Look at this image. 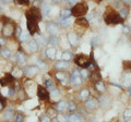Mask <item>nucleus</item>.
Listing matches in <instances>:
<instances>
[{"mask_svg": "<svg viewBox=\"0 0 131 122\" xmlns=\"http://www.w3.org/2000/svg\"><path fill=\"white\" fill-rule=\"evenodd\" d=\"M104 21L107 25H117V24H121L124 20L120 18L118 12L113 10V8H107L104 14Z\"/></svg>", "mask_w": 131, "mask_h": 122, "instance_id": "nucleus-1", "label": "nucleus"}, {"mask_svg": "<svg viewBox=\"0 0 131 122\" xmlns=\"http://www.w3.org/2000/svg\"><path fill=\"white\" fill-rule=\"evenodd\" d=\"M3 25H2V30H1V33H2V36L5 38H9V37H12L14 34H15V30H16V26L15 24L9 20L7 17H3Z\"/></svg>", "mask_w": 131, "mask_h": 122, "instance_id": "nucleus-2", "label": "nucleus"}, {"mask_svg": "<svg viewBox=\"0 0 131 122\" xmlns=\"http://www.w3.org/2000/svg\"><path fill=\"white\" fill-rule=\"evenodd\" d=\"M89 11V7L85 2H78L75 6L72 7L71 12H72V17L74 18H81L85 15Z\"/></svg>", "mask_w": 131, "mask_h": 122, "instance_id": "nucleus-3", "label": "nucleus"}, {"mask_svg": "<svg viewBox=\"0 0 131 122\" xmlns=\"http://www.w3.org/2000/svg\"><path fill=\"white\" fill-rule=\"evenodd\" d=\"M26 26L28 30V33L31 35H34L38 32V21L35 18H33L32 15L26 12Z\"/></svg>", "mask_w": 131, "mask_h": 122, "instance_id": "nucleus-4", "label": "nucleus"}, {"mask_svg": "<svg viewBox=\"0 0 131 122\" xmlns=\"http://www.w3.org/2000/svg\"><path fill=\"white\" fill-rule=\"evenodd\" d=\"M90 62H91V58H89L88 56H85L83 54L77 55L74 57V63L82 69H88L90 66Z\"/></svg>", "mask_w": 131, "mask_h": 122, "instance_id": "nucleus-5", "label": "nucleus"}, {"mask_svg": "<svg viewBox=\"0 0 131 122\" xmlns=\"http://www.w3.org/2000/svg\"><path fill=\"white\" fill-rule=\"evenodd\" d=\"M69 81L72 86H79V85L82 84V78H81V74H80V71L74 69L72 72L70 76H69Z\"/></svg>", "mask_w": 131, "mask_h": 122, "instance_id": "nucleus-6", "label": "nucleus"}, {"mask_svg": "<svg viewBox=\"0 0 131 122\" xmlns=\"http://www.w3.org/2000/svg\"><path fill=\"white\" fill-rule=\"evenodd\" d=\"M46 31L50 35H58L59 32H60L59 24L56 23V22H52V21L47 22V24H46Z\"/></svg>", "mask_w": 131, "mask_h": 122, "instance_id": "nucleus-7", "label": "nucleus"}, {"mask_svg": "<svg viewBox=\"0 0 131 122\" xmlns=\"http://www.w3.org/2000/svg\"><path fill=\"white\" fill-rule=\"evenodd\" d=\"M37 97L39 100H48L50 98V96H49V92L46 89L45 86H42V85H38L37 86Z\"/></svg>", "mask_w": 131, "mask_h": 122, "instance_id": "nucleus-8", "label": "nucleus"}, {"mask_svg": "<svg viewBox=\"0 0 131 122\" xmlns=\"http://www.w3.org/2000/svg\"><path fill=\"white\" fill-rule=\"evenodd\" d=\"M67 39H68V43L70 44L71 47H77L80 43V37L78 36V34H75L74 32H71L67 35Z\"/></svg>", "mask_w": 131, "mask_h": 122, "instance_id": "nucleus-9", "label": "nucleus"}, {"mask_svg": "<svg viewBox=\"0 0 131 122\" xmlns=\"http://www.w3.org/2000/svg\"><path fill=\"white\" fill-rule=\"evenodd\" d=\"M84 107L90 111L95 110V109L98 107V101L95 98H89L88 100L84 101Z\"/></svg>", "mask_w": 131, "mask_h": 122, "instance_id": "nucleus-10", "label": "nucleus"}, {"mask_svg": "<svg viewBox=\"0 0 131 122\" xmlns=\"http://www.w3.org/2000/svg\"><path fill=\"white\" fill-rule=\"evenodd\" d=\"M38 71H39V69L37 68V66H28L25 68V70H24V74H25L27 78H33V76H35L37 74Z\"/></svg>", "mask_w": 131, "mask_h": 122, "instance_id": "nucleus-11", "label": "nucleus"}, {"mask_svg": "<svg viewBox=\"0 0 131 122\" xmlns=\"http://www.w3.org/2000/svg\"><path fill=\"white\" fill-rule=\"evenodd\" d=\"M109 105H110V98H109V96H107V95H102V96H100V98H98V106H100L101 108L106 109V108L109 107Z\"/></svg>", "mask_w": 131, "mask_h": 122, "instance_id": "nucleus-12", "label": "nucleus"}, {"mask_svg": "<svg viewBox=\"0 0 131 122\" xmlns=\"http://www.w3.org/2000/svg\"><path fill=\"white\" fill-rule=\"evenodd\" d=\"M28 13H30L33 18H35L37 21L39 22V21H42V18H43V14H42V11H40L38 8H36V7H33V8H31L30 10L27 11Z\"/></svg>", "mask_w": 131, "mask_h": 122, "instance_id": "nucleus-13", "label": "nucleus"}, {"mask_svg": "<svg viewBox=\"0 0 131 122\" xmlns=\"http://www.w3.org/2000/svg\"><path fill=\"white\" fill-rule=\"evenodd\" d=\"M66 72H67V71H57L56 74H55L57 81H59V82L62 85H67L68 75H67V73H66Z\"/></svg>", "mask_w": 131, "mask_h": 122, "instance_id": "nucleus-14", "label": "nucleus"}, {"mask_svg": "<svg viewBox=\"0 0 131 122\" xmlns=\"http://www.w3.org/2000/svg\"><path fill=\"white\" fill-rule=\"evenodd\" d=\"M55 69L57 71H67L70 69V63L67 62V61H58L55 64Z\"/></svg>", "mask_w": 131, "mask_h": 122, "instance_id": "nucleus-15", "label": "nucleus"}, {"mask_svg": "<svg viewBox=\"0 0 131 122\" xmlns=\"http://www.w3.org/2000/svg\"><path fill=\"white\" fill-rule=\"evenodd\" d=\"M27 47H28V50H30V52H32V54H35V52H37L38 49H39V45H38L37 42H36V39L28 40Z\"/></svg>", "mask_w": 131, "mask_h": 122, "instance_id": "nucleus-16", "label": "nucleus"}, {"mask_svg": "<svg viewBox=\"0 0 131 122\" xmlns=\"http://www.w3.org/2000/svg\"><path fill=\"white\" fill-rule=\"evenodd\" d=\"M14 78L12 76L11 73H8V74H6V76L3 79L0 80V84L2 85V86H7V85H11L12 83L14 82Z\"/></svg>", "mask_w": 131, "mask_h": 122, "instance_id": "nucleus-17", "label": "nucleus"}, {"mask_svg": "<svg viewBox=\"0 0 131 122\" xmlns=\"http://www.w3.org/2000/svg\"><path fill=\"white\" fill-rule=\"evenodd\" d=\"M46 57L49 59V60H55L56 59V56H57V49H56V47L54 46H50V47H48L46 48Z\"/></svg>", "mask_w": 131, "mask_h": 122, "instance_id": "nucleus-18", "label": "nucleus"}, {"mask_svg": "<svg viewBox=\"0 0 131 122\" xmlns=\"http://www.w3.org/2000/svg\"><path fill=\"white\" fill-rule=\"evenodd\" d=\"M44 85H45V87H46V89L48 92H51V91H54V89L56 88V84L50 78H45Z\"/></svg>", "mask_w": 131, "mask_h": 122, "instance_id": "nucleus-19", "label": "nucleus"}, {"mask_svg": "<svg viewBox=\"0 0 131 122\" xmlns=\"http://www.w3.org/2000/svg\"><path fill=\"white\" fill-rule=\"evenodd\" d=\"M74 23H75V25H78V26H80V27H89V25H90V23H89V20L88 19H85V18H77L75 19V21H74Z\"/></svg>", "mask_w": 131, "mask_h": 122, "instance_id": "nucleus-20", "label": "nucleus"}, {"mask_svg": "<svg viewBox=\"0 0 131 122\" xmlns=\"http://www.w3.org/2000/svg\"><path fill=\"white\" fill-rule=\"evenodd\" d=\"M11 74H12V76H13L14 79L19 80V79H21L22 76H23V74H24V71L22 70L21 68H19V67H14L13 69H12Z\"/></svg>", "mask_w": 131, "mask_h": 122, "instance_id": "nucleus-21", "label": "nucleus"}, {"mask_svg": "<svg viewBox=\"0 0 131 122\" xmlns=\"http://www.w3.org/2000/svg\"><path fill=\"white\" fill-rule=\"evenodd\" d=\"M68 107V103L66 100H59V101H57L56 105L54 106V108L56 109V111H63L66 110Z\"/></svg>", "mask_w": 131, "mask_h": 122, "instance_id": "nucleus-22", "label": "nucleus"}, {"mask_svg": "<svg viewBox=\"0 0 131 122\" xmlns=\"http://www.w3.org/2000/svg\"><path fill=\"white\" fill-rule=\"evenodd\" d=\"M16 61L19 62V64H25L26 62V56L21 49L18 50V52H16Z\"/></svg>", "mask_w": 131, "mask_h": 122, "instance_id": "nucleus-23", "label": "nucleus"}, {"mask_svg": "<svg viewBox=\"0 0 131 122\" xmlns=\"http://www.w3.org/2000/svg\"><path fill=\"white\" fill-rule=\"evenodd\" d=\"M13 117H14V110L11 108L6 109L5 112H3V118H5V120L11 121V120H13Z\"/></svg>", "mask_w": 131, "mask_h": 122, "instance_id": "nucleus-24", "label": "nucleus"}, {"mask_svg": "<svg viewBox=\"0 0 131 122\" xmlns=\"http://www.w3.org/2000/svg\"><path fill=\"white\" fill-rule=\"evenodd\" d=\"M50 10H51V5H49L48 2H44L42 6V9H40L43 17H47V15L50 13Z\"/></svg>", "mask_w": 131, "mask_h": 122, "instance_id": "nucleus-25", "label": "nucleus"}, {"mask_svg": "<svg viewBox=\"0 0 131 122\" xmlns=\"http://www.w3.org/2000/svg\"><path fill=\"white\" fill-rule=\"evenodd\" d=\"M91 80H92V82L94 83H96V82H100V81H102V74H101V72L96 70V71H92L91 72Z\"/></svg>", "mask_w": 131, "mask_h": 122, "instance_id": "nucleus-26", "label": "nucleus"}, {"mask_svg": "<svg viewBox=\"0 0 131 122\" xmlns=\"http://www.w3.org/2000/svg\"><path fill=\"white\" fill-rule=\"evenodd\" d=\"M36 42L38 43V45H40V46H47L48 44V40L47 38L45 37V36L43 34H36Z\"/></svg>", "mask_w": 131, "mask_h": 122, "instance_id": "nucleus-27", "label": "nucleus"}, {"mask_svg": "<svg viewBox=\"0 0 131 122\" xmlns=\"http://www.w3.org/2000/svg\"><path fill=\"white\" fill-rule=\"evenodd\" d=\"M79 98L80 100L82 101H85V100H88L90 98V91L88 88H83L82 91L80 92V94H79Z\"/></svg>", "mask_w": 131, "mask_h": 122, "instance_id": "nucleus-28", "label": "nucleus"}, {"mask_svg": "<svg viewBox=\"0 0 131 122\" xmlns=\"http://www.w3.org/2000/svg\"><path fill=\"white\" fill-rule=\"evenodd\" d=\"M94 86H95V89L100 93V94H103V93L106 92V85L102 82V81H100V82H96L95 84H94Z\"/></svg>", "mask_w": 131, "mask_h": 122, "instance_id": "nucleus-29", "label": "nucleus"}, {"mask_svg": "<svg viewBox=\"0 0 131 122\" xmlns=\"http://www.w3.org/2000/svg\"><path fill=\"white\" fill-rule=\"evenodd\" d=\"M47 40H48V44H50L51 46H54V47H56L57 45L59 44V38L57 35H49Z\"/></svg>", "mask_w": 131, "mask_h": 122, "instance_id": "nucleus-30", "label": "nucleus"}, {"mask_svg": "<svg viewBox=\"0 0 131 122\" xmlns=\"http://www.w3.org/2000/svg\"><path fill=\"white\" fill-rule=\"evenodd\" d=\"M73 59V55H72V52L71 51H63L62 52V55H61V60L62 61H67V62H69V61H71Z\"/></svg>", "mask_w": 131, "mask_h": 122, "instance_id": "nucleus-31", "label": "nucleus"}, {"mask_svg": "<svg viewBox=\"0 0 131 122\" xmlns=\"http://www.w3.org/2000/svg\"><path fill=\"white\" fill-rule=\"evenodd\" d=\"M118 13H119L120 18L122 20H126L127 18H128V15H129V9H128V7H121Z\"/></svg>", "mask_w": 131, "mask_h": 122, "instance_id": "nucleus-32", "label": "nucleus"}, {"mask_svg": "<svg viewBox=\"0 0 131 122\" xmlns=\"http://www.w3.org/2000/svg\"><path fill=\"white\" fill-rule=\"evenodd\" d=\"M72 17V12L70 9H61V12H60V18L61 19H69Z\"/></svg>", "mask_w": 131, "mask_h": 122, "instance_id": "nucleus-33", "label": "nucleus"}, {"mask_svg": "<svg viewBox=\"0 0 131 122\" xmlns=\"http://www.w3.org/2000/svg\"><path fill=\"white\" fill-rule=\"evenodd\" d=\"M68 119H69V122H83L82 120V117L78 113H72V115L68 116Z\"/></svg>", "mask_w": 131, "mask_h": 122, "instance_id": "nucleus-34", "label": "nucleus"}, {"mask_svg": "<svg viewBox=\"0 0 131 122\" xmlns=\"http://www.w3.org/2000/svg\"><path fill=\"white\" fill-rule=\"evenodd\" d=\"M49 96H50V99L57 101V100H58V99L60 98V92H59V89L55 88L54 91L49 92Z\"/></svg>", "mask_w": 131, "mask_h": 122, "instance_id": "nucleus-35", "label": "nucleus"}, {"mask_svg": "<svg viewBox=\"0 0 131 122\" xmlns=\"http://www.w3.org/2000/svg\"><path fill=\"white\" fill-rule=\"evenodd\" d=\"M0 56H1L2 58H5V59H9L11 57L10 49H8V48H6V47L1 48V49H0Z\"/></svg>", "mask_w": 131, "mask_h": 122, "instance_id": "nucleus-36", "label": "nucleus"}, {"mask_svg": "<svg viewBox=\"0 0 131 122\" xmlns=\"http://www.w3.org/2000/svg\"><path fill=\"white\" fill-rule=\"evenodd\" d=\"M100 42H101V39H100V36L98 35H93L92 36V38H91V47L93 48H96L98 45H100Z\"/></svg>", "mask_w": 131, "mask_h": 122, "instance_id": "nucleus-37", "label": "nucleus"}, {"mask_svg": "<svg viewBox=\"0 0 131 122\" xmlns=\"http://www.w3.org/2000/svg\"><path fill=\"white\" fill-rule=\"evenodd\" d=\"M58 24L61 27H68L71 24V20H70V18H69V19H61L60 18L58 20Z\"/></svg>", "mask_w": 131, "mask_h": 122, "instance_id": "nucleus-38", "label": "nucleus"}, {"mask_svg": "<svg viewBox=\"0 0 131 122\" xmlns=\"http://www.w3.org/2000/svg\"><path fill=\"white\" fill-rule=\"evenodd\" d=\"M36 66H37V68L39 69L40 71H47V63L45 62V61L43 60H37L36 61Z\"/></svg>", "mask_w": 131, "mask_h": 122, "instance_id": "nucleus-39", "label": "nucleus"}, {"mask_svg": "<svg viewBox=\"0 0 131 122\" xmlns=\"http://www.w3.org/2000/svg\"><path fill=\"white\" fill-rule=\"evenodd\" d=\"M80 74H81V78H82V81L83 80H88L91 75V72L89 71V69H82L80 71Z\"/></svg>", "mask_w": 131, "mask_h": 122, "instance_id": "nucleus-40", "label": "nucleus"}, {"mask_svg": "<svg viewBox=\"0 0 131 122\" xmlns=\"http://www.w3.org/2000/svg\"><path fill=\"white\" fill-rule=\"evenodd\" d=\"M19 39L21 40V42H26V40L30 39V33H27V32H21L19 35Z\"/></svg>", "mask_w": 131, "mask_h": 122, "instance_id": "nucleus-41", "label": "nucleus"}, {"mask_svg": "<svg viewBox=\"0 0 131 122\" xmlns=\"http://www.w3.org/2000/svg\"><path fill=\"white\" fill-rule=\"evenodd\" d=\"M67 109H68V110L70 111V112L75 111L77 109H78V105H77V103H75V101H69Z\"/></svg>", "mask_w": 131, "mask_h": 122, "instance_id": "nucleus-42", "label": "nucleus"}, {"mask_svg": "<svg viewBox=\"0 0 131 122\" xmlns=\"http://www.w3.org/2000/svg\"><path fill=\"white\" fill-rule=\"evenodd\" d=\"M56 120H57V122H69L68 116H64V115H62V113L57 115L56 116Z\"/></svg>", "mask_w": 131, "mask_h": 122, "instance_id": "nucleus-43", "label": "nucleus"}, {"mask_svg": "<svg viewBox=\"0 0 131 122\" xmlns=\"http://www.w3.org/2000/svg\"><path fill=\"white\" fill-rule=\"evenodd\" d=\"M90 18H91L92 24H98V22H100V20H101L96 13H92L91 15H90Z\"/></svg>", "mask_w": 131, "mask_h": 122, "instance_id": "nucleus-44", "label": "nucleus"}, {"mask_svg": "<svg viewBox=\"0 0 131 122\" xmlns=\"http://www.w3.org/2000/svg\"><path fill=\"white\" fill-rule=\"evenodd\" d=\"M131 119V109H126L124 111V120L127 122Z\"/></svg>", "mask_w": 131, "mask_h": 122, "instance_id": "nucleus-45", "label": "nucleus"}, {"mask_svg": "<svg viewBox=\"0 0 131 122\" xmlns=\"http://www.w3.org/2000/svg\"><path fill=\"white\" fill-rule=\"evenodd\" d=\"M6 103H7V100L5 98V96H2L1 94H0V111H2L3 109H5Z\"/></svg>", "mask_w": 131, "mask_h": 122, "instance_id": "nucleus-46", "label": "nucleus"}, {"mask_svg": "<svg viewBox=\"0 0 131 122\" xmlns=\"http://www.w3.org/2000/svg\"><path fill=\"white\" fill-rule=\"evenodd\" d=\"M24 121V115L21 112H18L15 115V119H14V122H23Z\"/></svg>", "mask_w": 131, "mask_h": 122, "instance_id": "nucleus-47", "label": "nucleus"}, {"mask_svg": "<svg viewBox=\"0 0 131 122\" xmlns=\"http://www.w3.org/2000/svg\"><path fill=\"white\" fill-rule=\"evenodd\" d=\"M14 1L19 6H27L30 3V0H14Z\"/></svg>", "mask_w": 131, "mask_h": 122, "instance_id": "nucleus-48", "label": "nucleus"}, {"mask_svg": "<svg viewBox=\"0 0 131 122\" xmlns=\"http://www.w3.org/2000/svg\"><path fill=\"white\" fill-rule=\"evenodd\" d=\"M26 96L27 95H26L25 91H24V89H20V91H19V98L24 100V99H26Z\"/></svg>", "mask_w": 131, "mask_h": 122, "instance_id": "nucleus-49", "label": "nucleus"}, {"mask_svg": "<svg viewBox=\"0 0 131 122\" xmlns=\"http://www.w3.org/2000/svg\"><path fill=\"white\" fill-rule=\"evenodd\" d=\"M14 95H15V87H13V86L11 85V86L9 87V91H8V96L12 98V97H13Z\"/></svg>", "mask_w": 131, "mask_h": 122, "instance_id": "nucleus-50", "label": "nucleus"}, {"mask_svg": "<svg viewBox=\"0 0 131 122\" xmlns=\"http://www.w3.org/2000/svg\"><path fill=\"white\" fill-rule=\"evenodd\" d=\"M122 32H124L125 35H130L131 30H130V27H129L128 25H125L124 27H122Z\"/></svg>", "mask_w": 131, "mask_h": 122, "instance_id": "nucleus-51", "label": "nucleus"}, {"mask_svg": "<svg viewBox=\"0 0 131 122\" xmlns=\"http://www.w3.org/2000/svg\"><path fill=\"white\" fill-rule=\"evenodd\" d=\"M64 1H66V3H67L68 6H70V7L75 6L78 3V0H64Z\"/></svg>", "mask_w": 131, "mask_h": 122, "instance_id": "nucleus-52", "label": "nucleus"}, {"mask_svg": "<svg viewBox=\"0 0 131 122\" xmlns=\"http://www.w3.org/2000/svg\"><path fill=\"white\" fill-rule=\"evenodd\" d=\"M39 122H51V120L48 116H43V117H40Z\"/></svg>", "mask_w": 131, "mask_h": 122, "instance_id": "nucleus-53", "label": "nucleus"}, {"mask_svg": "<svg viewBox=\"0 0 131 122\" xmlns=\"http://www.w3.org/2000/svg\"><path fill=\"white\" fill-rule=\"evenodd\" d=\"M121 2H122V5H124L125 7H130L131 6V0H121Z\"/></svg>", "mask_w": 131, "mask_h": 122, "instance_id": "nucleus-54", "label": "nucleus"}, {"mask_svg": "<svg viewBox=\"0 0 131 122\" xmlns=\"http://www.w3.org/2000/svg\"><path fill=\"white\" fill-rule=\"evenodd\" d=\"M7 44V40H6V38L3 37H0V46H5V45Z\"/></svg>", "mask_w": 131, "mask_h": 122, "instance_id": "nucleus-55", "label": "nucleus"}, {"mask_svg": "<svg viewBox=\"0 0 131 122\" xmlns=\"http://www.w3.org/2000/svg\"><path fill=\"white\" fill-rule=\"evenodd\" d=\"M0 2H1V3H5V5H8V3L12 2V0H0Z\"/></svg>", "mask_w": 131, "mask_h": 122, "instance_id": "nucleus-56", "label": "nucleus"}, {"mask_svg": "<svg viewBox=\"0 0 131 122\" xmlns=\"http://www.w3.org/2000/svg\"><path fill=\"white\" fill-rule=\"evenodd\" d=\"M127 94H128L129 96H131V85L127 87Z\"/></svg>", "mask_w": 131, "mask_h": 122, "instance_id": "nucleus-57", "label": "nucleus"}, {"mask_svg": "<svg viewBox=\"0 0 131 122\" xmlns=\"http://www.w3.org/2000/svg\"><path fill=\"white\" fill-rule=\"evenodd\" d=\"M52 2L56 3V5H59V3L62 2V0H52Z\"/></svg>", "mask_w": 131, "mask_h": 122, "instance_id": "nucleus-58", "label": "nucleus"}, {"mask_svg": "<svg viewBox=\"0 0 131 122\" xmlns=\"http://www.w3.org/2000/svg\"><path fill=\"white\" fill-rule=\"evenodd\" d=\"M37 1H38L39 3H44V2H45V0H37Z\"/></svg>", "mask_w": 131, "mask_h": 122, "instance_id": "nucleus-59", "label": "nucleus"}, {"mask_svg": "<svg viewBox=\"0 0 131 122\" xmlns=\"http://www.w3.org/2000/svg\"><path fill=\"white\" fill-rule=\"evenodd\" d=\"M2 9V6H1V2H0V10Z\"/></svg>", "mask_w": 131, "mask_h": 122, "instance_id": "nucleus-60", "label": "nucleus"}, {"mask_svg": "<svg viewBox=\"0 0 131 122\" xmlns=\"http://www.w3.org/2000/svg\"><path fill=\"white\" fill-rule=\"evenodd\" d=\"M30 1H34V0H30Z\"/></svg>", "mask_w": 131, "mask_h": 122, "instance_id": "nucleus-61", "label": "nucleus"}, {"mask_svg": "<svg viewBox=\"0 0 131 122\" xmlns=\"http://www.w3.org/2000/svg\"><path fill=\"white\" fill-rule=\"evenodd\" d=\"M97 1H100V0H97Z\"/></svg>", "mask_w": 131, "mask_h": 122, "instance_id": "nucleus-62", "label": "nucleus"}]
</instances>
